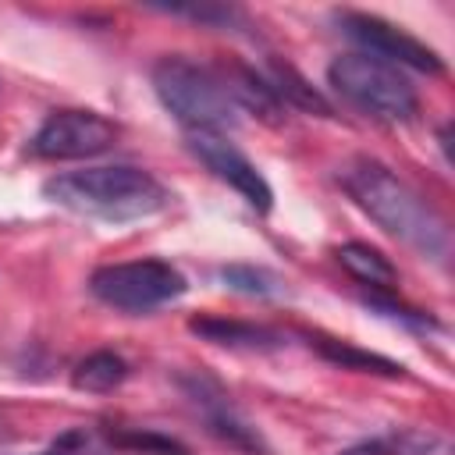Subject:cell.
<instances>
[{
	"instance_id": "1",
	"label": "cell",
	"mask_w": 455,
	"mask_h": 455,
	"mask_svg": "<svg viewBox=\"0 0 455 455\" xmlns=\"http://www.w3.org/2000/svg\"><path fill=\"white\" fill-rule=\"evenodd\" d=\"M338 181L352 196V203L370 220H377L391 238L405 242L409 249L430 259H448L451 252L448 220L416 188H409L398 174H391L380 160L355 156L338 171Z\"/></svg>"
},
{
	"instance_id": "2",
	"label": "cell",
	"mask_w": 455,
	"mask_h": 455,
	"mask_svg": "<svg viewBox=\"0 0 455 455\" xmlns=\"http://www.w3.org/2000/svg\"><path fill=\"white\" fill-rule=\"evenodd\" d=\"M43 192L60 206L100 220H139L167 203L164 185L149 171L128 164L68 171L50 178Z\"/></svg>"
},
{
	"instance_id": "3",
	"label": "cell",
	"mask_w": 455,
	"mask_h": 455,
	"mask_svg": "<svg viewBox=\"0 0 455 455\" xmlns=\"http://www.w3.org/2000/svg\"><path fill=\"white\" fill-rule=\"evenodd\" d=\"M153 89L185 132H224L238 124V103L224 89L220 75L188 57H160L153 64Z\"/></svg>"
},
{
	"instance_id": "4",
	"label": "cell",
	"mask_w": 455,
	"mask_h": 455,
	"mask_svg": "<svg viewBox=\"0 0 455 455\" xmlns=\"http://www.w3.org/2000/svg\"><path fill=\"white\" fill-rule=\"evenodd\" d=\"M327 82L341 92L352 107L380 117V121H412L419 110V96L402 68L370 57L363 50L341 53L327 64Z\"/></svg>"
},
{
	"instance_id": "5",
	"label": "cell",
	"mask_w": 455,
	"mask_h": 455,
	"mask_svg": "<svg viewBox=\"0 0 455 455\" xmlns=\"http://www.w3.org/2000/svg\"><path fill=\"white\" fill-rule=\"evenodd\" d=\"M89 291L124 313H149L167 306L188 291V281L167 259H132V263H107L92 270Z\"/></svg>"
},
{
	"instance_id": "6",
	"label": "cell",
	"mask_w": 455,
	"mask_h": 455,
	"mask_svg": "<svg viewBox=\"0 0 455 455\" xmlns=\"http://www.w3.org/2000/svg\"><path fill=\"white\" fill-rule=\"evenodd\" d=\"M117 124L96 110H57L32 135V153L43 160H85L117 142Z\"/></svg>"
},
{
	"instance_id": "7",
	"label": "cell",
	"mask_w": 455,
	"mask_h": 455,
	"mask_svg": "<svg viewBox=\"0 0 455 455\" xmlns=\"http://www.w3.org/2000/svg\"><path fill=\"white\" fill-rule=\"evenodd\" d=\"M185 146L206 171H213L220 181H228L256 213H270L274 192H270L267 178L224 132H185Z\"/></svg>"
},
{
	"instance_id": "8",
	"label": "cell",
	"mask_w": 455,
	"mask_h": 455,
	"mask_svg": "<svg viewBox=\"0 0 455 455\" xmlns=\"http://www.w3.org/2000/svg\"><path fill=\"white\" fill-rule=\"evenodd\" d=\"M338 21L355 43L366 46L363 53H370V57H380L395 68H412V71H423V75H441L444 71V60L427 43H419L416 36H409L405 28H398V25H391L377 14L345 11V14H338Z\"/></svg>"
},
{
	"instance_id": "9",
	"label": "cell",
	"mask_w": 455,
	"mask_h": 455,
	"mask_svg": "<svg viewBox=\"0 0 455 455\" xmlns=\"http://www.w3.org/2000/svg\"><path fill=\"white\" fill-rule=\"evenodd\" d=\"M188 398L203 409L210 434H217L220 441L235 444V448H242V451H249V455H270V448H267V441L259 437V430L228 402V395L220 391L217 380L192 377V380H188Z\"/></svg>"
},
{
	"instance_id": "10",
	"label": "cell",
	"mask_w": 455,
	"mask_h": 455,
	"mask_svg": "<svg viewBox=\"0 0 455 455\" xmlns=\"http://www.w3.org/2000/svg\"><path fill=\"white\" fill-rule=\"evenodd\" d=\"M188 331L199 334L203 341L224 345V348H245V352H267L281 348V334L263 323H245V320H228V316H192Z\"/></svg>"
},
{
	"instance_id": "11",
	"label": "cell",
	"mask_w": 455,
	"mask_h": 455,
	"mask_svg": "<svg viewBox=\"0 0 455 455\" xmlns=\"http://www.w3.org/2000/svg\"><path fill=\"white\" fill-rule=\"evenodd\" d=\"M220 82L231 92V100L238 103V110L245 107L256 117H263L267 124H277L284 117V100L277 96V89L270 85V78H263L259 71H252L245 64H235V68H228V75Z\"/></svg>"
},
{
	"instance_id": "12",
	"label": "cell",
	"mask_w": 455,
	"mask_h": 455,
	"mask_svg": "<svg viewBox=\"0 0 455 455\" xmlns=\"http://www.w3.org/2000/svg\"><path fill=\"white\" fill-rule=\"evenodd\" d=\"M334 256H338V263H341L355 281L370 284V291H395L398 270H395V263H391L380 249H373V245H366V242H345V245H338Z\"/></svg>"
},
{
	"instance_id": "13",
	"label": "cell",
	"mask_w": 455,
	"mask_h": 455,
	"mask_svg": "<svg viewBox=\"0 0 455 455\" xmlns=\"http://www.w3.org/2000/svg\"><path fill=\"white\" fill-rule=\"evenodd\" d=\"M316 352L331 363H338L341 370H359V373H377V377H405V366L395 363V359H384L377 352H366V348H355L348 341H334V338H316L313 341Z\"/></svg>"
},
{
	"instance_id": "14",
	"label": "cell",
	"mask_w": 455,
	"mask_h": 455,
	"mask_svg": "<svg viewBox=\"0 0 455 455\" xmlns=\"http://www.w3.org/2000/svg\"><path fill=\"white\" fill-rule=\"evenodd\" d=\"M124 377H128V363L117 352H92L71 370V384L89 395H107V391L121 387Z\"/></svg>"
},
{
	"instance_id": "15",
	"label": "cell",
	"mask_w": 455,
	"mask_h": 455,
	"mask_svg": "<svg viewBox=\"0 0 455 455\" xmlns=\"http://www.w3.org/2000/svg\"><path fill=\"white\" fill-rule=\"evenodd\" d=\"M274 78H270V85L277 89V96L284 100V103H295V107H302V110H313V114H320V117H334V107L295 71V68H288V64H277L274 60Z\"/></svg>"
},
{
	"instance_id": "16",
	"label": "cell",
	"mask_w": 455,
	"mask_h": 455,
	"mask_svg": "<svg viewBox=\"0 0 455 455\" xmlns=\"http://www.w3.org/2000/svg\"><path fill=\"white\" fill-rule=\"evenodd\" d=\"M107 437L114 448L132 455H188V448L167 434L142 430V427H107Z\"/></svg>"
},
{
	"instance_id": "17",
	"label": "cell",
	"mask_w": 455,
	"mask_h": 455,
	"mask_svg": "<svg viewBox=\"0 0 455 455\" xmlns=\"http://www.w3.org/2000/svg\"><path fill=\"white\" fill-rule=\"evenodd\" d=\"M220 281L242 295H256V299H270L281 291V281L263 270V267H249V263H231V267H220Z\"/></svg>"
},
{
	"instance_id": "18",
	"label": "cell",
	"mask_w": 455,
	"mask_h": 455,
	"mask_svg": "<svg viewBox=\"0 0 455 455\" xmlns=\"http://www.w3.org/2000/svg\"><path fill=\"white\" fill-rule=\"evenodd\" d=\"M384 441L398 455H455L451 441L441 434H430V430H402V434H391Z\"/></svg>"
},
{
	"instance_id": "19",
	"label": "cell",
	"mask_w": 455,
	"mask_h": 455,
	"mask_svg": "<svg viewBox=\"0 0 455 455\" xmlns=\"http://www.w3.org/2000/svg\"><path fill=\"white\" fill-rule=\"evenodd\" d=\"M341 455H398L387 441H363V444H352V448H345Z\"/></svg>"
},
{
	"instance_id": "20",
	"label": "cell",
	"mask_w": 455,
	"mask_h": 455,
	"mask_svg": "<svg viewBox=\"0 0 455 455\" xmlns=\"http://www.w3.org/2000/svg\"><path fill=\"white\" fill-rule=\"evenodd\" d=\"M0 430H4V423H0Z\"/></svg>"
}]
</instances>
